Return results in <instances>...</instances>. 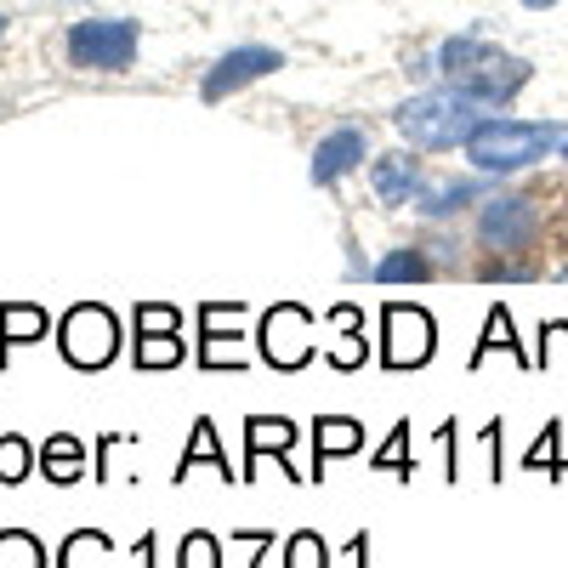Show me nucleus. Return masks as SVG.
<instances>
[{
  "label": "nucleus",
  "mask_w": 568,
  "mask_h": 568,
  "mask_svg": "<svg viewBox=\"0 0 568 568\" xmlns=\"http://www.w3.org/2000/svg\"><path fill=\"white\" fill-rule=\"evenodd\" d=\"M489 120L484 103H471L466 91L455 85H438V91H420V98H409L404 109H393V125L398 136L409 142L415 154H449V149H466L471 131H478Z\"/></svg>",
  "instance_id": "obj_1"
},
{
  "label": "nucleus",
  "mask_w": 568,
  "mask_h": 568,
  "mask_svg": "<svg viewBox=\"0 0 568 568\" xmlns=\"http://www.w3.org/2000/svg\"><path fill=\"white\" fill-rule=\"evenodd\" d=\"M562 125H540V120H506V114H489L478 131H471L466 142V160L471 171H484V176H511V171H529L535 160H546L551 149H562Z\"/></svg>",
  "instance_id": "obj_2"
},
{
  "label": "nucleus",
  "mask_w": 568,
  "mask_h": 568,
  "mask_svg": "<svg viewBox=\"0 0 568 568\" xmlns=\"http://www.w3.org/2000/svg\"><path fill=\"white\" fill-rule=\"evenodd\" d=\"M58 353L69 369H109L120 358V318L103 302H80L58 318Z\"/></svg>",
  "instance_id": "obj_3"
},
{
  "label": "nucleus",
  "mask_w": 568,
  "mask_h": 568,
  "mask_svg": "<svg viewBox=\"0 0 568 568\" xmlns=\"http://www.w3.org/2000/svg\"><path fill=\"white\" fill-rule=\"evenodd\" d=\"M131 329H136V342H131V364L136 369H176L194 358V347L182 342V307L176 302H136L131 313Z\"/></svg>",
  "instance_id": "obj_4"
},
{
  "label": "nucleus",
  "mask_w": 568,
  "mask_h": 568,
  "mask_svg": "<svg viewBox=\"0 0 568 568\" xmlns=\"http://www.w3.org/2000/svg\"><path fill=\"white\" fill-rule=\"evenodd\" d=\"M142 29L131 18H80L69 29V63L74 69H98V74H120L136 63Z\"/></svg>",
  "instance_id": "obj_5"
},
{
  "label": "nucleus",
  "mask_w": 568,
  "mask_h": 568,
  "mask_svg": "<svg viewBox=\"0 0 568 568\" xmlns=\"http://www.w3.org/2000/svg\"><path fill=\"white\" fill-rule=\"evenodd\" d=\"M438 347V324L426 307L415 302H387L382 307V347H375V364L404 375V369H420Z\"/></svg>",
  "instance_id": "obj_6"
},
{
  "label": "nucleus",
  "mask_w": 568,
  "mask_h": 568,
  "mask_svg": "<svg viewBox=\"0 0 568 568\" xmlns=\"http://www.w3.org/2000/svg\"><path fill=\"white\" fill-rule=\"evenodd\" d=\"M313 353H318V342H313V313H307L302 302H273V307L262 313V329H256V358L291 375V369L313 364Z\"/></svg>",
  "instance_id": "obj_7"
},
{
  "label": "nucleus",
  "mask_w": 568,
  "mask_h": 568,
  "mask_svg": "<svg viewBox=\"0 0 568 568\" xmlns=\"http://www.w3.org/2000/svg\"><path fill=\"white\" fill-rule=\"evenodd\" d=\"M278 69H284V52H273V45H233L227 58L211 63L200 98L205 103H222V98H233V91H245V85H256V80H267Z\"/></svg>",
  "instance_id": "obj_8"
},
{
  "label": "nucleus",
  "mask_w": 568,
  "mask_h": 568,
  "mask_svg": "<svg viewBox=\"0 0 568 568\" xmlns=\"http://www.w3.org/2000/svg\"><path fill=\"white\" fill-rule=\"evenodd\" d=\"M529 74H535V63L529 58H511V52H495L489 63H478L471 74H460V80H449L455 91H466L471 103H484L489 114H500L517 91L529 85Z\"/></svg>",
  "instance_id": "obj_9"
},
{
  "label": "nucleus",
  "mask_w": 568,
  "mask_h": 568,
  "mask_svg": "<svg viewBox=\"0 0 568 568\" xmlns=\"http://www.w3.org/2000/svg\"><path fill=\"white\" fill-rule=\"evenodd\" d=\"M535 233H540V211L524 194H500L478 211V240L489 251H524V245H535Z\"/></svg>",
  "instance_id": "obj_10"
},
{
  "label": "nucleus",
  "mask_w": 568,
  "mask_h": 568,
  "mask_svg": "<svg viewBox=\"0 0 568 568\" xmlns=\"http://www.w3.org/2000/svg\"><path fill=\"white\" fill-rule=\"evenodd\" d=\"M369 187H375V200H382L387 211H398V205H415V194L426 187V171H420L415 149L375 154V160H369Z\"/></svg>",
  "instance_id": "obj_11"
},
{
  "label": "nucleus",
  "mask_w": 568,
  "mask_h": 568,
  "mask_svg": "<svg viewBox=\"0 0 568 568\" xmlns=\"http://www.w3.org/2000/svg\"><path fill=\"white\" fill-rule=\"evenodd\" d=\"M369 160V136L358 125H336L318 149H313V182L318 187H336L342 176H353L358 165Z\"/></svg>",
  "instance_id": "obj_12"
},
{
  "label": "nucleus",
  "mask_w": 568,
  "mask_h": 568,
  "mask_svg": "<svg viewBox=\"0 0 568 568\" xmlns=\"http://www.w3.org/2000/svg\"><path fill=\"white\" fill-rule=\"evenodd\" d=\"M364 449V420L353 415H318L313 420V466H307V484H324V466L336 455H358Z\"/></svg>",
  "instance_id": "obj_13"
},
{
  "label": "nucleus",
  "mask_w": 568,
  "mask_h": 568,
  "mask_svg": "<svg viewBox=\"0 0 568 568\" xmlns=\"http://www.w3.org/2000/svg\"><path fill=\"white\" fill-rule=\"evenodd\" d=\"M296 420L291 415H245V484H251V471H256V460L273 449L278 460L296 449Z\"/></svg>",
  "instance_id": "obj_14"
},
{
  "label": "nucleus",
  "mask_w": 568,
  "mask_h": 568,
  "mask_svg": "<svg viewBox=\"0 0 568 568\" xmlns=\"http://www.w3.org/2000/svg\"><path fill=\"white\" fill-rule=\"evenodd\" d=\"M45 329H52V318H45L40 302H0V369H7L18 347L45 342Z\"/></svg>",
  "instance_id": "obj_15"
},
{
  "label": "nucleus",
  "mask_w": 568,
  "mask_h": 568,
  "mask_svg": "<svg viewBox=\"0 0 568 568\" xmlns=\"http://www.w3.org/2000/svg\"><path fill=\"white\" fill-rule=\"evenodd\" d=\"M194 466H216L222 484H240V478H233V466H227V449L216 438V420L211 415L194 420V438H187V449L176 455V484H187V471H194Z\"/></svg>",
  "instance_id": "obj_16"
},
{
  "label": "nucleus",
  "mask_w": 568,
  "mask_h": 568,
  "mask_svg": "<svg viewBox=\"0 0 568 568\" xmlns=\"http://www.w3.org/2000/svg\"><path fill=\"white\" fill-rule=\"evenodd\" d=\"M500 52L495 40H484V34H449L438 52H433V74H444V85L449 80H460V74H471L478 63H489Z\"/></svg>",
  "instance_id": "obj_17"
},
{
  "label": "nucleus",
  "mask_w": 568,
  "mask_h": 568,
  "mask_svg": "<svg viewBox=\"0 0 568 568\" xmlns=\"http://www.w3.org/2000/svg\"><path fill=\"white\" fill-rule=\"evenodd\" d=\"M329 324H336L342 347H324V364L347 375V369H358V364L369 358V347H364V313H358L353 302H336V307H329Z\"/></svg>",
  "instance_id": "obj_18"
},
{
  "label": "nucleus",
  "mask_w": 568,
  "mask_h": 568,
  "mask_svg": "<svg viewBox=\"0 0 568 568\" xmlns=\"http://www.w3.org/2000/svg\"><path fill=\"white\" fill-rule=\"evenodd\" d=\"M40 466H45V478H52L58 489L80 484V478H85V438H74V433H52V438L40 444Z\"/></svg>",
  "instance_id": "obj_19"
},
{
  "label": "nucleus",
  "mask_w": 568,
  "mask_h": 568,
  "mask_svg": "<svg viewBox=\"0 0 568 568\" xmlns=\"http://www.w3.org/2000/svg\"><path fill=\"white\" fill-rule=\"evenodd\" d=\"M478 194H484L478 182H426L409 211L426 216V222H444V216H455V211H466V205H478Z\"/></svg>",
  "instance_id": "obj_20"
},
{
  "label": "nucleus",
  "mask_w": 568,
  "mask_h": 568,
  "mask_svg": "<svg viewBox=\"0 0 568 568\" xmlns=\"http://www.w3.org/2000/svg\"><path fill=\"white\" fill-rule=\"evenodd\" d=\"M52 568H114V540H109L103 529H74V535L58 546Z\"/></svg>",
  "instance_id": "obj_21"
},
{
  "label": "nucleus",
  "mask_w": 568,
  "mask_h": 568,
  "mask_svg": "<svg viewBox=\"0 0 568 568\" xmlns=\"http://www.w3.org/2000/svg\"><path fill=\"white\" fill-rule=\"evenodd\" d=\"M438 267H433V256H426L420 245H398V251H387L382 262L369 267V278L375 284H426Z\"/></svg>",
  "instance_id": "obj_22"
},
{
  "label": "nucleus",
  "mask_w": 568,
  "mask_h": 568,
  "mask_svg": "<svg viewBox=\"0 0 568 568\" xmlns=\"http://www.w3.org/2000/svg\"><path fill=\"white\" fill-rule=\"evenodd\" d=\"M369 471H382V478H398V484H409V478H415V455H409V420H398L393 433H387V444L369 455Z\"/></svg>",
  "instance_id": "obj_23"
},
{
  "label": "nucleus",
  "mask_w": 568,
  "mask_h": 568,
  "mask_svg": "<svg viewBox=\"0 0 568 568\" xmlns=\"http://www.w3.org/2000/svg\"><path fill=\"white\" fill-rule=\"evenodd\" d=\"M495 347H500V353H511L517 364H535V358H529L524 347H517V336H511V313H506L500 302H495V307H489V318H484V342L471 347V369H478V364H484V358H489Z\"/></svg>",
  "instance_id": "obj_24"
},
{
  "label": "nucleus",
  "mask_w": 568,
  "mask_h": 568,
  "mask_svg": "<svg viewBox=\"0 0 568 568\" xmlns=\"http://www.w3.org/2000/svg\"><path fill=\"white\" fill-rule=\"evenodd\" d=\"M40 460V449L29 444V438H18V433H7V426H0V484H23L29 478V466Z\"/></svg>",
  "instance_id": "obj_25"
},
{
  "label": "nucleus",
  "mask_w": 568,
  "mask_h": 568,
  "mask_svg": "<svg viewBox=\"0 0 568 568\" xmlns=\"http://www.w3.org/2000/svg\"><path fill=\"white\" fill-rule=\"evenodd\" d=\"M176 568H222V540L211 529H187L176 540Z\"/></svg>",
  "instance_id": "obj_26"
},
{
  "label": "nucleus",
  "mask_w": 568,
  "mask_h": 568,
  "mask_svg": "<svg viewBox=\"0 0 568 568\" xmlns=\"http://www.w3.org/2000/svg\"><path fill=\"white\" fill-rule=\"evenodd\" d=\"M0 568H45V546L29 529H0Z\"/></svg>",
  "instance_id": "obj_27"
},
{
  "label": "nucleus",
  "mask_w": 568,
  "mask_h": 568,
  "mask_svg": "<svg viewBox=\"0 0 568 568\" xmlns=\"http://www.w3.org/2000/svg\"><path fill=\"white\" fill-rule=\"evenodd\" d=\"M284 568H329V546L318 529H296L284 540Z\"/></svg>",
  "instance_id": "obj_28"
},
{
  "label": "nucleus",
  "mask_w": 568,
  "mask_h": 568,
  "mask_svg": "<svg viewBox=\"0 0 568 568\" xmlns=\"http://www.w3.org/2000/svg\"><path fill=\"white\" fill-rule=\"evenodd\" d=\"M227 540L251 546V568H267V551H273V529H227Z\"/></svg>",
  "instance_id": "obj_29"
},
{
  "label": "nucleus",
  "mask_w": 568,
  "mask_h": 568,
  "mask_svg": "<svg viewBox=\"0 0 568 568\" xmlns=\"http://www.w3.org/2000/svg\"><path fill=\"white\" fill-rule=\"evenodd\" d=\"M524 466H529V471H540V466H557V426H546V433L535 438V449L524 455Z\"/></svg>",
  "instance_id": "obj_30"
},
{
  "label": "nucleus",
  "mask_w": 568,
  "mask_h": 568,
  "mask_svg": "<svg viewBox=\"0 0 568 568\" xmlns=\"http://www.w3.org/2000/svg\"><path fill=\"white\" fill-rule=\"evenodd\" d=\"M438 444H444V478L455 484V478H460V449H455V420H444V426H438Z\"/></svg>",
  "instance_id": "obj_31"
},
{
  "label": "nucleus",
  "mask_w": 568,
  "mask_h": 568,
  "mask_svg": "<svg viewBox=\"0 0 568 568\" xmlns=\"http://www.w3.org/2000/svg\"><path fill=\"white\" fill-rule=\"evenodd\" d=\"M120 444H131V433H103V438H98V484H109V455H114Z\"/></svg>",
  "instance_id": "obj_32"
},
{
  "label": "nucleus",
  "mask_w": 568,
  "mask_h": 568,
  "mask_svg": "<svg viewBox=\"0 0 568 568\" xmlns=\"http://www.w3.org/2000/svg\"><path fill=\"white\" fill-rule=\"evenodd\" d=\"M347 557H353V568H369V529H358L347 540Z\"/></svg>",
  "instance_id": "obj_33"
},
{
  "label": "nucleus",
  "mask_w": 568,
  "mask_h": 568,
  "mask_svg": "<svg viewBox=\"0 0 568 568\" xmlns=\"http://www.w3.org/2000/svg\"><path fill=\"white\" fill-rule=\"evenodd\" d=\"M154 551H160V535L149 529V535L136 540V562H142V568H154Z\"/></svg>",
  "instance_id": "obj_34"
},
{
  "label": "nucleus",
  "mask_w": 568,
  "mask_h": 568,
  "mask_svg": "<svg viewBox=\"0 0 568 568\" xmlns=\"http://www.w3.org/2000/svg\"><path fill=\"white\" fill-rule=\"evenodd\" d=\"M524 7H529V12H546V7H557V0H524Z\"/></svg>",
  "instance_id": "obj_35"
},
{
  "label": "nucleus",
  "mask_w": 568,
  "mask_h": 568,
  "mask_svg": "<svg viewBox=\"0 0 568 568\" xmlns=\"http://www.w3.org/2000/svg\"><path fill=\"white\" fill-rule=\"evenodd\" d=\"M0 34H7V18H0Z\"/></svg>",
  "instance_id": "obj_36"
},
{
  "label": "nucleus",
  "mask_w": 568,
  "mask_h": 568,
  "mask_svg": "<svg viewBox=\"0 0 568 568\" xmlns=\"http://www.w3.org/2000/svg\"><path fill=\"white\" fill-rule=\"evenodd\" d=\"M562 160H568V142H562Z\"/></svg>",
  "instance_id": "obj_37"
}]
</instances>
